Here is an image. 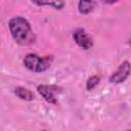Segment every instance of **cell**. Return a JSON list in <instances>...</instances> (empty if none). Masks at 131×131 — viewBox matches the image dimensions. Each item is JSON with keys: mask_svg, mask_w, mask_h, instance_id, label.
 Here are the masks:
<instances>
[{"mask_svg": "<svg viewBox=\"0 0 131 131\" xmlns=\"http://www.w3.org/2000/svg\"><path fill=\"white\" fill-rule=\"evenodd\" d=\"M94 8V2L92 1H79L78 10L81 14H88Z\"/></svg>", "mask_w": 131, "mask_h": 131, "instance_id": "52a82bcc", "label": "cell"}, {"mask_svg": "<svg viewBox=\"0 0 131 131\" xmlns=\"http://www.w3.org/2000/svg\"><path fill=\"white\" fill-rule=\"evenodd\" d=\"M99 82H100V78H99L98 76H96V75L90 76V77L87 79V81H86V89H87L88 91L93 90V89L99 84Z\"/></svg>", "mask_w": 131, "mask_h": 131, "instance_id": "9c48e42d", "label": "cell"}, {"mask_svg": "<svg viewBox=\"0 0 131 131\" xmlns=\"http://www.w3.org/2000/svg\"><path fill=\"white\" fill-rule=\"evenodd\" d=\"M52 61V55H46L41 57L36 53H28L25 56L23 63L25 68L33 73H44L51 67Z\"/></svg>", "mask_w": 131, "mask_h": 131, "instance_id": "7a4b0ae2", "label": "cell"}, {"mask_svg": "<svg viewBox=\"0 0 131 131\" xmlns=\"http://www.w3.org/2000/svg\"><path fill=\"white\" fill-rule=\"evenodd\" d=\"M32 3L36 4L38 6L48 5V6L55 8V9H61L64 6V2H62V1H33Z\"/></svg>", "mask_w": 131, "mask_h": 131, "instance_id": "ba28073f", "label": "cell"}, {"mask_svg": "<svg viewBox=\"0 0 131 131\" xmlns=\"http://www.w3.org/2000/svg\"><path fill=\"white\" fill-rule=\"evenodd\" d=\"M14 94L18 98H20L21 100H26V101H32L35 98L32 91H30L29 89H27L25 87H21V86H18V87L14 88Z\"/></svg>", "mask_w": 131, "mask_h": 131, "instance_id": "8992f818", "label": "cell"}, {"mask_svg": "<svg viewBox=\"0 0 131 131\" xmlns=\"http://www.w3.org/2000/svg\"><path fill=\"white\" fill-rule=\"evenodd\" d=\"M9 32L14 41L19 45H31L36 37L29 20L23 16H13L8 20Z\"/></svg>", "mask_w": 131, "mask_h": 131, "instance_id": "6da1fadb", "label": "cell"}, {"mask_svg": "<svg viewBox=\"0 0 131 131\" xmlns=\"http://www.w3.org/2000/svg\"><path fill=\"white\" fill-rule=\"evenodd\" d=\"M43 131H47V130H43Z\"/></svg>", "mask_w": 131, "mask_h": 131, "instance_id": "30bf717a", "label": "cell"}, {"mask_svg": "<svg viewBox=\"0 0 131 131\" xmlns=\"http://www.w3.org/2000/svg\"><path fill=\"white\" fill-rule=\"evenodd\" d=\"M127 131H131V130H127Z\"/></svg>", "mask_w": 131, "mask_h": 131, "instance_id": "8fae6325", "label": "cell"}, {"mask_svg": "<svg viewBox=\"0 0 131 131\" xmlns=\"http://www.w3.org/2000/svg\"><path fill=\"white\" fill-rule=\"evenodd\" d=\"M130 74H131V64L128 60H125L110 76L108 81L112 84H121V83H124L128 79Z\"/></svg>", "mask_w": 131, "mask_h": 131, "instance_id": "277c9868", "label": "cell"}, {"mask_svg": "<svg viewBox=\"0 0 131 131\" xmlns=\"http://www.w3.org/2000/svg\"><path fill=\"white\" fill-rule=\"evenodd\" d=\"M62 88L57 86V85H46V84H41L37 87L38 93L48 102L51 104H56L57 99H56V94H59L61 92Z\"/></svg>", "mask_w": 131, "mask_h": 131, "instance_id": "3957f363", "label": "cell"}, {"mask_svg": "<svg viewBox=\"0 0 131 131\" xmlns=\"http://www.w3.org/2000/svg\"><path fill=\"white\" fill-rule=\"evenodd\" d=\"M73 38H74V41L76 42V44L84 50H89L90 48L93 47L92 39L90 38V36L86 33V31L83 28L77 29L73 33Z\"/></svg>", "mask_w": 131, "mask_h": 131, "instance_id": "5b68a950", "label": "cell"}]
</instances>
